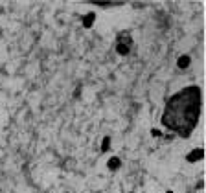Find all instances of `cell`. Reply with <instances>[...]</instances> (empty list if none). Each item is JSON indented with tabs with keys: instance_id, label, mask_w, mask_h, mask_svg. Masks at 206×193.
<instances>
[{
	"instance_id": "3",
	"label": "cell",
	"mask_w": 206,
	"mask_h": 193,
	"mask_svg": "<svg viewBox=\"0 0 206 193\" xmlns=\"http://www.w3.org/2000/svg\"><path fill=\"white\" fill-rule=\"evenodd\" d=\"M94 20H96V13H94V11H90V13H87V15L81 18V24H83L85 28H90V26L94 24Z\"/></svg>"
},
{
	"instance_id": "4",
	"label": "cell",
	"mask_w": 206,
	"mask_h": 193,
	"mask_svg": "<svg viewBox=\"0 0 206 193\" xmlns=\"http://www.w3.org/2000/svg\"><path fill=\"white\" fill-rule=\"evenodd\" d=\"M204 156V151L203 149H193L190 155H188V162H197V160H201Z\"/></svg>"
},
{
	"instance_id": "8",
	"label": "cell",
	"mask_w": 206,
	"mask_h": 193,
	"mask_svg": "<svg viewBox=\"0 0 206 193\" xmlns=\"http://www.w3.org/2000/svg\"><path fill=\"white\" fill-rule=\"evenodd\" d=\"M168 193H173V191H168Z\"/></svg>"
},
{
	"instance_id": "2",
	"label": "cell",
	"mask_w": 206,
	"mask_h": 193,
	"mask_svg": "<svg viewBox=\"0 0 206 193\" xmlns=\"http://www.w3.org/2000/svg\"><path fill=\"white\" fill-rule=\"evenodd\" d=\"M131 48H133V39H131V35H129L127 31L120 33V35H118V42H116V52H118V55H127V53L131 52Z\"/></svg>"
},
{
	"instance_id": "5",
	"label": "cell",
	"mask_w": 206,
	"mask_h": 193,
	"mask_svg": "<svg viewBox=\"0 0 206 193\" xmlns=\"http://www.w3.org/2000/svg\"><path fill=\"white\" fill-rule=\"evenodd\" d=\"M190 63H192L190 55H181V57H179V61H177V66H179L181 70H184V68H188V66H190Z\"/></svg>"
},
{
	"instance_id": "7",
	"label": "cell",
	"mask_w": 206,
	"mask_h": 193,
	"mask_svg": "<svg viewBox=\"0 0 206 193\" xmlns=\"http://www.w3.org/2000/svg\"><path fill=\"white\" fill-rule=\"evenodd\" d=\"M111 149V138L109 136H105L103 140H101V151L105 153V151H109Z\"/></svg>"
},
{
	"instance_id": "6",
	"label": "cell",
	"mask_w": 206,
	"mask_h": 193,
	"mask_svg": "<svg viewBox=\"0 0 206 193\" xmlns=\"http://www.w3.org/2000/svg\"><path fill=\"white\" fill-rule=\"evenodd\" d=\"M120 166H122V162H120V158H116V156L109 158V162H107V168H109L111 171H116V169H118Z\"/></svg>"
},
{
	"instance_id": "1",
	"label": "cell",
	"mask_w": 206,
	"mask_h": 193,
	"mask_svg": "<svg viewBox=\"0 0 206 193\" xmlns=\"http://www.w3.org/2000/svg\"><path fill=\"white\" fill-rule=\"evenodd\" d=\"M201 114V90L197 87L182 88L168 101L162 116L164 127L179 136H190Z\"/></svg>"
}]
</instances>
